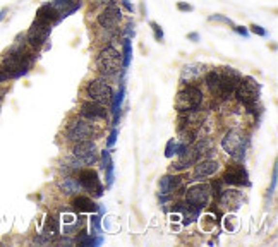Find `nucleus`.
<instances>
[{
    "label": "nucleus",
    "instance_id": "obj_8",
    "mask_svg": "<svg viewBox=\"0 0 278 247\" xmlns=\"http://www.w3.org/2000/svg\"><path fill=\"white\" fill-rule=\"evenodd\" d=\"M122 21V9L115 0L110 4L103 5L96 14L94 24L98 30H119V24Z\"/></svg>",
    "mask_w": 278,
    "mask_h": 247
},
{
    "label": "nucleus",
    "instance_id": "obj_3",
    "mask_svg": "<svg viewBox=\"0 0 278 247\" xmlns=\"http://www.w3.org/2000/svg\"><path fill=\"white\" fill-rule=\"evenodd\" d=\"M220 146L232 160L242 161L246 156V151L249 148V138L239 129H230V131H227L223 134Z\"/></svg>",
    "mask_w": 278,
    "mask_h": 247
},
{
    "label": "nucleus",
    "instance_id": "obj_15",
    "mask_svg": "<svg viewBox=\"0 0 278 247\" xmlns=\"http://www.w3.org/2000/svg\"><path fill=\"white\" fill-rule=\"evenodd\" d=\"M79 117L88 122H105L108 119V110L105 108V105L94 103V101H84L79 110Z\"/></svg>",
    "mask_w": 278,
    "mask_h": 247
},
{
    "label": "nucleus",
    "instance_id": "obj_2",
    "mask_svg": "<svg viewBox=\"0 0 278 247\" xmlns=\"http://www.w3.org/2000/svg\"><path fill=\"white\" fill-rule=\"evenodd\" d=\"M94 67L100 72V77L107 79L115 77L122 69V55L121 50L117 48L115 45H105L100 48V52L96 53L94 59Z\"/></svg>",
    "mask_w": 278,
    "mask_h": 247
},
{
    "label": "nucleus",
    "instance_id": "obj_5",
    "mask_svg": "<svg viewBox=\"0 0 278 247\" xmlns=\"http://www.w3.org/2000/svg\"><path fill=\"white\" fill-rule=\"evenodd\" d=\"M83 94L88 101H94V103H100V105H110L113 96V88L110 86V82L107 79L93 77L86 82Z\"/></svg>",
    "mask_w": 278,
    "mask_h": 247
},
{
    "label": "nucleus",
    "instance_id": "obj_22",
    "mask_svg": "<svg viewBox=\"0 0 278 247\" xmlns=\"http://www.w3.org/2000/svg\"><path fill=\"white\" fill-rule=\"evenodd\" d=\"M124 98H125V79H121V88H119L117 93H113L112 101H110V112H112V117H113V127L119 124V119H121Z\"/></svg>",
    "mask_w": 278,
    "mask_h": 247
},
{
    "label": "nucleus",
    "instance_id": "obj_21",
    "mask_svg": "<svg viewBox=\"0 0 278 247\" xmlns=\"http://www.w3.org/2000/svg\"><path fill=\"white\" fill-rule=\"evenodd\" d=\"M218 170H220V163L216 160H203L201 163H196L192 180H203L206 177L215 175Z\"/></svg>",
    "mask_w": 278,
    "mask_h": 247
},
{
    "label": "nucleus",
    "instance_id": "obj_13",
    "mask_svg": "<svg viewBox=\"0 0 278 247\" xmlns=\"http://www.w3.org/2000/svg\"><path fill=\"white\" fill-rule=\"evenodd\" d=\"M210 199H211V189L206 184H194V185H191L184 192V201L189 202L191 206H194V208H198V210L206 208Z\"/></svg>",
    "mask_w": 278,
    "mask_h": 247
},
{
    "label": "nucleus",
    "instance_id": "obj_36",
    "mask_svg": "<svg viewBox=\"0 0 278 247\" xmlns=\"http://www.w3.org/2000/svg\"><path fill=\"white\" fill-rule=\"evenodd\" d=\"M251 33L256 34V36H261V38H266L268 36V31L264 30L263 26H260V24H252V26H251Z\"/></svg>",
    "mask_w": 278,
    "mask_h": 247
},
{
    "label": "nucleus",
    "instance_id": "obj_17",
    "mask_svg": "<svg viewBox=\"0 0 278 247\" xmlns=\"http://www.w3.org/2000/svg\"><path fill=\"white\" fill-rule=\"evenodd\" d=\"M182 180L181 175H175V173H169V175H163L158 182V187H160V196H172L173 192H177L179 189H182Z\"/></svg>",
    "mask_w": 278,
    "mask_h": 247
},
{
    "label": "nucleus",
    "instance_id": "obj_28",
    "mask_svg": "<svg viewBox=\"0 0 278 247\" xmlns=\"http://www.w3.org/2000/svg\"><path fill=\"white\" fill-rule=\"evenodd\" d=\"M122 71H127L132 60V38H122Z\"/></svg>",
    "mask_w": 278,
    "mask_h": 247
},
{
    "label": "nucleus",
    "instance_id": "obj_16",
    "mask_svg": "<svg viewBox=\"0 0 278 247\" xmlns=\"http://www.w3.org/2000/svg\"><path fill=\"white\" fill-rule=\"evenodd\" d=\"M222 180H223V184H225V185H232V187L251 185V182H249L247 170H246L241 163L230 165L229 169H227V172L223 173Z\"/></svg>",
    "mask_w": 278,
    "mask_h": 247
},
{
    "label": "nucleus",
    "instance_id": "obj_38",
    "mask_svg": "<svg viewBox=\"0 0 278 247\" xmlns=\"http://www.w3.org/2000/svg\"><path fill=\"white\" fill-rule=\"evenodd\" d=\"M117 136H119V131H117V127H113L112 131H110L108 138H107V148H113V144H115L117 141Z\"/></svg>",
    "mask_w": 278,
    "mask_h": 247
},
{
    "label": "nucleus",
    "instance_id": "obj_34",
    "mask_svg": "<svg viewBox=\"0 0 278 247\" xmlns=\"http://www.w3.org/2000/svg\"><path fill=\"white\" fill-rule=\"evenodd\" d=\"M223 185H225V184H223V180L222 179H218V180H215L213 184H211V194L215 196V198L218 199V196L222 194V191H223Z\"/></svg>",
    "mask_w": 278,
    "mask_h": 247
},
{
    "label": "nucleus",
    "instance_id": "obj_40",
    "mask_svg": "<svg viewBox=\"0 0 278 247\" xmlns=\"http://www.w3.org/2000/svg\"><path fill=\"white\" fill-rule=\"evenodd\" d=\"M233 31H235V33H239L241 34V36H244V38H249V31L246 30L244 26H235V24H233Z\"/></svg>",
    "mask_w": 278,
    "mask_h": 247
},
{
    "label": "nucleus",
    "instance_id": "obj_44",
    "mask_svg": "<svg viewBox=\"0 0 278 247\" xmlns=\"http://www.w3.org/2000/svg\"><path fill=\"white\" fill-rule=\"evenodd\" d=\"M187 38H189L191 41H194V43H196V41H200V34H198V33H189Z\"/></svg>",
    "mask_w": 278,
    "mask_h": 247
},
{
    "label": "nucleus",
    "instance_id": "obj_4",
    "mask_svg": "<svg viewBox=\"0 0 278 247\" xmlns=\"http://www.w3.org/2000/svg\"><path fill=\"white\" fill-rule=\"evenodd\" d=\"M203 101L204 94L200 86H196V84H184L175 96V110L179 113L198 110L201 108Z\"/></svg>",
    "mask_w": 278,
    "mask_h": 247
},
{
    "label": "nucleus",
    "instance_id": "obj_11",
    "mask_svg": "<svg viewBox=\"0 0 278 247\" xmlns=\"http://www.w3.org/2000/svg\"><path fill=\"white\" fill-rule=\"evenodd\" d=\"M77 180L81 184V187L84 191H88L91 194V198L98 199L103 196V185H102V180H100V175H98L96 170L90 169H79L77 172Z\"/></svg>",
    "mask_w": 278,
    "mask_h": 247
},
{
    "label": "nucleus",
    "instance_id": "obj_29",
    "mask_svg": "<svg viewBox=\"0 0 278 247\" xmlns=\"http://www.w3.org/2000/svg\"><path fill=\"white\" fill-rule=\"evenodd\" d=\"M90 225H91V235H93V237L102 233V216H100V215L91 213Z\"/></svg>",
    "mask_w": 278,
    "mask_h": 247
},
{
    "label": "nucleus",
    "instance_id": "obj_10",
    "mask_svg": "<svg viewBox=\"0 0 278 247\" xmlns=\"http://www.w3.org/2000/svg\"><path fill=\"white\" fill-rule=\"evenodd\" d=\"M50 33H52V26L40 23V21H33L30 30L24 33L26 34V45L30 46L33 52L42 50V46L46 45V41H48Z\"/></svg>",
    "mask_w": 278,
    "mask_h": 247
},
{
    "label": "nucleus",
    "instance_id": "obj_9",
    "mask_svg": "<svg viewBox=\"0 0 278 247\" xmlns=\"http://www.w3.org/2000/svg\"><path fill=\"white\" fill-rule=\"evenodd\" d=\"M72 158L79 163V167H91L93 163L98 161V151L96 144L91 139L88 141H79L72 144Z\"/></svg>",
    "mask_w": 278,
    "mask_h": 247
},
{
    "label": "nucleus",
    "instance_id": "obj_25",
    "mask_svg": "<svg viewBox=\"0 0 278 247\" xmlns=\"http://www.w3.org/2000/svg\"><path fill=\"white\" fill-rule=\"evenodd\" d=\"M50 4L61 12V21L71 15L72 12L79 11V7H81V2H77V0H52Z\"/></svg>",
    "mask_w": 278,
    "mask_h": 247
},
{
    "label": "nucleus",
    "instance_id": "obj_37",
    "mask_svg": "<svg viewBox=\"0 0 278 247\" xmlns=\"http://www.w3.org/2000/svg\"><path fill=\"white\" fill-rule=\"evenodd\" d=\"M223 223H225V229L229 230V232H233V230H235V227H237V220H235V216H232V215H230V216H225L223 218Z\"/></svg>",
    "mask_w": 278,
    "mask_h": 247
},
{
    "label": "nucleus",
    "instance_id": "obj_19",
    "mask_svg": "<svg viewBox=\"0 0 278 247\" xmlns=\"http://www.w3.org/2000/svg\"><path fill=\"white\" fill-rule=\"evenodd\" d=\"M204 65L203 64H185L181 71V82L182 84H194L204 76Z\"/></svg>",
    "mask_w": 278,
    "mask_h": 247
},
{
    "label": "nucleus",
    "instance_id": "obj_23",
    "mask_svg": "<svg viewBox=\"0 0 278 247\" xmlns=\"http://www.w3.org/2000/svg\"><path fill=\"white\" fill-rule=\"evenodd\" d=\"M203 82H204V86H206V90L210 91L211 96L220 98V71L211 69V71L204 72Z\"/></svg>",
    "mask_w": 278,
    "mask_h": 247
},
{
    "label": "nucleus",
    "instance_id": "obj_24",
    "mask_svg": "<svg viewBox=\"0 0 278 247\" xmlns=\"http://www.w3.org/2000/svg\"><path fill=\"white\" fill-rule=\"evenodd\" d=\"M42 235H45L48 240H53L61 235V221H59V216H55V215H48L46 216Z\"/></svg>",
    "mask_w": 278,
    "mask_h": 247
},
{
    "label": "nucleus",
    "instance_id": "obj_7",
    "mask_svg": "<svg viewBox=\"0 0 278 247\" xmlns=\"http://www.w3.org/2000/svg\"><path fill=\"white\" fill-rule=\"evenodd\" d=\"M94 134H96V129L91 122L84 119H72L69 120V124L65 125V139L69 142H79V141H88V139H93Z\"/></svg>",
    "mask_w": 278,
    "mask_h": 247
},
{
    "label": "nucleus",
    "instance_id": "obj_1",
    "mask_svg": "<svg viewBox=\"0 0 278 247\" xmlns=\"http://www.w3.org/2000/svg\"><path fill=\"white\" fill-rule=\"evenodd\" d=\"M34 62V52L26 45V34H19L14 45L4 53L0 64L7 71L9 79H19L30 72Z\"/></svg>",
    "mask_w": 278,
    "mask_h": 247
},
{
    "label": "nucleus",
    "instance_id": "obj_45",
    "mask_svg": "<svg viewBox=\"0 0 278 247\" xmlns=\"http://www.w3.org/2000/svg\"><path fill=\"white\" fill-rule=\"evenodd\" d=\"M5 15H7V9H2V11H0V23L5 19Z\"/></svg>",
    "mask_w": 278,
    "mask_h": 247
},
{
    "label": "nucleus",
    "instance_id": "obj_14",
    "mask_svg": "<svg viewBox=\"0 0 278 247\" xmlns=\"http://www.w3.org/2000/svg\"><path fill=\"white\" fill-rule=\"evenodd\" d=\"M241 79L242 74L233 67H222L220 71V98L227 100V98L233 96V91Z\"/></svg>",
    "mask_w": 278,
    "mask_h": 247
},
{
    "label": "nucleus",
    "instance_id": "obj_33",
    "mask_svg": "<svg viewBox=\"0 0 278 247\" xmlns=\"http://www.w3.org/2000/svg\"><path fill=\"white\" fill-rule=\"evenodd\" d=\"M134 26H136L134 21H129V23L125 24L124 30H121V36L122 38H134V34H136Z\"/></svg>",
    "mask_w": 278,
    "mask_h": 247
},
{
    "label": "nucleus",
    "instance_id": "obj_42",
    "mask_svg": "<svg viewBox=\"0 0 278 247\" xmlns=\"http://www.w3.org/2000/svg\"><path fill=\"white\" fill-rule=\"evenodd\" d=\"M5 81H9V74L7 71L2 67V64H0V82H5Z\"/></svg>",
    "mask_w": 278,
    "mask_h": 247
},
{
    "label": "nucleus",
    "instance_id": "obj_43",
    "mask_svg": "<svg viewBox=\"0 0 278 247\" xmlns=\"http://www.w3.org/2000/svg\"><path fill=\"white\" fill-rule=\"evenodd\" d=\"M110 2H113V0H93V5H100V7H103V5L110 4Z\"/></svg>",
    "mask_w": 278,
    "mask_h": 247
},
{
    "label": "nucleus",
    "instance_id": "obj_27",
    "mask_svg": "<svg viewBox=\"0 0 278 247\" xmlns=\"http://www.w3.org/2000/svg\"><path fill=\"white\" fill-rule=\"evenodd\" d=\"M218 201L223 206H232L233 210H237L241 204V192L233 191V189H223L222 194L218 196Z\"/></svg>",
    "mask_w": 278,
    "mask_h": 247
},
{
    "label": "nucleus",
    "instance_id": "obj_41",
    "mask_svg": "<svg viewBox=\"0 0 278 247\" xmlns=\"http://www.w3.org/2000/svg\"><path fill=\"white\" fill-rule=\"evenodd\" d=\"M122 2V5H124V9L127 12H134V5H132V2L131 0H121Z\"/></svg>",
    "mask_w": 278,
    "mask_h": 247
},
{
    "label": "nucleus",
    "instance_id": "obj_18",
    "mask_svg": "<svg viewBox=\"0 0 278 247\" xmlns=\"http://www.w3.org/2000/svg\"><path fill=\"white\" fill-rule=\"evenodd\" d=\"M34 21H40L43 24H48V26H55L57 23H61V12L57 11L52 4H43L42 7L36 11V17Z\"/></svg>",
    "mask_w": 278,
    "mask_h": 247
},
{
    "label": "nucleus",
    "instance_id": "obj_6",
    "mask_svg": "<svg viewBox=\"0 0 278 247\" xmlns=\"http://www.w3.org/2000/svg\"><path fill=\"white\" fill-rule=\"evenodd\" d=\"M260 91L261 86L258 84V81H254L252 77H244L242 76L235 91H233V96L241 101L244 107H247L249 112H252L256 108V105H258V100H260Z\"/></svg>",
    "mask_w": 278,
    "mask_h": 247
},
{
    "label": "nucleus",
    "instance_id": "obj_12",
    "mask_svg": "<svg viewBox=\"0 0 278 247\" xmlns=\"http://www.w3.org/2000/svg\"><path fill=\"white\" fill-rule=\"evenodd\" d=\"M201 153H204V142H196V144H189L184 151H182L179 156H177V161L172 165V169L175 172H182V170H187L189 167L198 163Z\"/></svg>",
    "mask_w": 278,
    "mask_h": 247
},
{
    "label": "nucleus",
    "instance_id": "obj_26",
    "mask_svg": "<svg viewBox=\"0 0 278 247\" xmlns=\"http://www.w3.org/2000/svg\"><path fill=\"white\" fill-rule=\"evenodd\" d=\"M59 189H61L64 194L67 196H76L79 194V192L83 191V187H81V184H79L77 179H74V177H64V179L59 180Z\"/></svg>",
    "mask_w": 278,
    "mask_h": 247
},
{
    "label": "nucleus",
    "instance_id": "obj_35",
    "mask_svg": "<svg viewBox=\"0 0 278 247\" xmlns=\"http://www.w3.org/2000/svg\"><path fill=\"white\" fill-rule=\"evenodd\" d=\"M277 180H278V167L275 165L273 167V175H271V187L268 189V198H271L275 192V189H277Z\"/></svg>",
    "mask_w": 278,
    "mask_h": 247
},
{
    "label": "nucleus",
    "instance_id": "obj_31",
    "mask_svg": "<svg viewBox=\"0 0 278 247\" xmlns=\"http://www.w3.org/2000/svg\"><path fill=\"white\" fill-rule=\"evenodd\" d=\"M208 21H211V23H223L227 24V26H233V21L230 17H225V15L222 14H213L208 17Z\"/></svg>",
    "mask_w": 278,
    "mask_h": 247
},
{
    "label": "nucleus",
    "instance_id": "obj_32",
    "mask_svg": "<svg viewBox=\"0 0 278 247\" xmlns=\"http://www.w3.org/2000/svg\"><path fill=\"white\" fill-rule=\"evenodd\" d=\"M177 154V139H170L165 146V156L173 158Z\"/></svg>",
    "mask_w": 278,
    "mask_h": 247
},
{
    "label": "nucleus",
    "instance_id": "obj_20",
    "mask_svg": "<svg viewBox=\"0 0 278 247\" xmlns=\"http://www.w3.org/2000/svg\"><path fill=\"white\" fill-rule=\"evenodd\" d=\"M72 208H74V211H77V213H96L98 210H100V204H96L94 202L93 198H90V196H83V194H76L74 199H72Z\"/></svg>",
    "mask_w": 278,
    "mask_h": 247
},
{
    "label": "nucleus",
    "instance_id": "obj_39",
    "mask_svg": "<svg viewBox=\"0 0 278 247\" xmlns=\"http://www.w3.org/2000/svg\"><path fill=\"white\" fill-rule=\"evenodd\" d=\"M177 9H179L181 12H192L194 11V7H192L191 4H185V2H179V4H177Z\"/></svg>",
    "mask_w": 278,
    "mask_h": 247
},
{
    "label": "nucleus",
    "instance_id": "obj_30",
    "mask_svg": "<svg viewBox=\"0 0 278 247\" xmlns=\"http://www.w3.org/2000/svg\"><path fill=\"white\" fill-rule=\"evenodd\" d=\"M150 28H151V31H153L154 40H156V41H163L165 34H163L162 26H160V24H158V23H154V21H151V23H150Z\"/></svg>",
    "mask_w": 278,
    "mask_h": 247
}]
</instances>
